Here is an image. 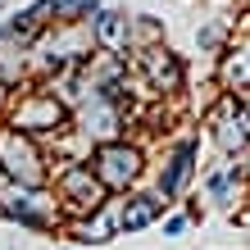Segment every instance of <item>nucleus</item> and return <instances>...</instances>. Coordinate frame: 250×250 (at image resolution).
<instances>
[{"instance_id":"obj_1","label":"nucleus","mask_w":250,"mask_h":250,"mask_svg":"<svg viewBox=\"0 0 250 250\" xmlns=\"http://www.w3.org/2000/svg\"><path fill=\"white\" fill-rule=\"evenodd\" d=\"M96 55L91 23H55L32 37V68L41 78H64Z\"/></svg>"},{"instance_id":"obj_2","label":"nucleus","mask_w":250,"mask_h":250,"mask_svg":"<svg viewBox=\"0 0 250 250\" xmlns=\"http://www.w3.org/2000/svg\"><path fill=\"white\" fill-rule=\"evenodd\" d=\"M9 127H19L27 132V137H60L64 123H68V105L60 96H55V86H32V91H23V96H14L9 100Z\"/></svg>"},{"instance_id":"obj_3","label":"nucleus","mask_w":250,"mask_h":250,"mask_svg":"<svg viewBox=\"0 0 250 250\" xmlns=\"http://www.w3.org/2000/svg\"><path fill=\"white\" fill-rule=\"evenodd\" d=\"M46 173H50V159L37 137H27L9 123L0 127V178H9L19 187H46Z\"/></svg>"},{"instance_id":"obj_4","label":"nucleus","mask_w":250,"mask_h":250,"mask_svg":"<svg viewBox=\"0 0 250 250\" xmlns=\"http://www.w3.org/2000/svg\"><path fill=\"white\" fill-rule=\"evenodd\" d=\"M55 200L68 218H82V214H96L100 205H109V191L100 187L96 168L82 164V159H64L55 168Z\"/></svg>"},{"instance_id":"obj_5","label":"nucleus","mask_w":250,"mask_h":250,"mask_svg":"<svg viewBox=\"0 0 250 250\" xmlns=\"http://www.w3.org/2000/svg\"><path fill=\"white\" fill-rule=\"evenodd\" d=\"M0 214L14 218V223H23V228L55 232L64 209H60V200H55L46 187H19V182L0 178Z\"/></svg>"},{"instance_id":"obj_6","label":"nucleus","mask_w":250,"mask_h":250,"mask_svg":"<svg viewBox=\"0 0 250 250\" xmlns=\"http://www.w3.org/2000/svg\"><path fill=\"white\" fill-rule=\"evenodd\" d=\"M91 168H96V178H100V187L105 191H132L141 182V173H146V150L137 141H127V137H119V141H100L96 150H91Z\"/></svg>"},{"instance_id":"obj_7","label":"nucleus","mask_w":250,"mask_h":250,"mask_svg":"<svg viewBox=\"0 0 250 250\" xmlns=\"http://www.w3.org/2000/svg\"><path fill=\"white\" fill-rule=\"evenodd\" d=\"M68 119L78 123V132H82L91 146L119 141V137H123V86H114V91H91L86 100L73 105Z\"/></svg>"},{"instance_id":"obj_8","label":"nucleus","mask_w":250,"mask_h":250,"mask_svg":"<svg viewBox=\"0 0 250 250\" xmlns=\"http://www.w3.org/2000/svg\"><path fill=\"white\" fill-rule=\"evenodd\" d=\"M205 123H209V141L218 146V155H228V159L250 155V119H246V109H241V96L223 91Z\"/></svg>"},{"instance_id":"obj_9","label":"nucleus","mask_w":250,"mask_h":250,"mask_svg":"<svg viewBox=\"0 0 250 250\" xmlns=\"http://www.w3.org/2000/svg\"><path fill=\"white\" fill-rule=\"evenodd\" d=\"M32 73V32H23L19 23L0 27V82L19 86Z\"/></svg>"},{"instance_id":"obj_10","label":"nucleus","mask_w":250,"mask_h":250,"mask_svg":"<svg viewBox=\"0 0 250 250\" xmlns=\"http://www.w3.org/2000/svg\"><path fill=\"white\" fill-rule=\"evenodd\" d=\"M196 159H200V146L196 141H178V146H173V150L164 155V168H159V196H164V200H178L182 196V191L191 187V178H196Z\"/></svg>"},{"instance_id":"obj_11","label":"nucleus","mask_w":250,"mask_h":250,"mask_svg":"<svg viewBox=\"0 0 250 250\" xmlns=\"http://www.w3.org/2000/svg\"><path fill=\"white\" fill-rule=\"evenodd\" d=\"M137 73L150 82V91H164V96L182 86V60L168 46H146V50H137Z\"/></svg>"},{"instance_id":"obj_12","label":"nucleus","mask_w":250,"mask_h":250,"mask_svg":"<svg viewBox=\"0 0 250 250\" xmlns=\"http://www.w3.org/2000/svg\"><path fill=\"white\" fill-rule=\"evenodd\" d=\"M164 196L159 191H137V196H127L123 191V200L119 205H109V214H114V228L119 232H141V228H150L159 214H164Z\"/></svg>"},{"instance_id":"obj_13","label":"nucleus","mask_w":250,"mask_h":250,"mask_svg":"<svg viewBox=\"0 0 250 250\" xmlns=\"http://www.w3.org/2000/svg\"><path fill=\"white\" fill-rule=\"evenodd\" d=\"M91 37H96V50L123 55V50H132V19H127V14H119V9H96Z\"/></svg>"},{"instance_id":"obj_14","label":"nucleus","mask_w":250,"mask_h":250,"mask_svg":"<svg viewBox=\"0 0 250 250\" xmlns=\"http://www.w3.org/2000/svg\"><path fill=\"white\" fill-rule=\"evenodd\" d=\"M218 82H223V91H232V96L250 91V32L237 37L223 50V60H218Z\"/></svg>"},{"instance_id":"obj_15","label":"nucleus","mask_w":250,"mask_h":250,"mask_svg":"<svg viewBox=\"0 0 250 250\" xmlns=\"http://www.w3.org/2000/svg\"><path fill=\"white\" fill-rule=\"evenodd\" d=\"M205 187H209V196L223 205V209H232V205L241 200V187H246V164H237V159H218V164L205 173Z\"/></svg>"},{"instance_id":"obj_16","label":"nucleus","mask_w":250,"mask_h":250,"mask_svg":"<svg viewBox=\"0 0 250 250\" xmlns=\"http://www.w3.org/2000/svg\"><path fill=\"white\" fill-rule=\"evenodd\" d=\"M68 232L78 237L82 246H100V241H114L119 237V228H114V214H109V205H100L96 214H82V218H73Z\"/></svg>"},{"instance_id":"obj_17","label":"nucleus","mask_w":250,"mask_h":250,"mask_svg":"<svg viewBox=\"0 0 250 250\" xmlns=\"http://www.w3.org/2000/svg\"><path fill=\"white\" fill-rule=\"evenodd\" d=\"M100 0H50V23H91Z\"/></svg>"},{"instance_id":"obj_18","label":"nucleus","mask_w":250,"mask_h":250,"mask_svg":"<svg viewBox=\"0 0 250 250\" xmlns=\"http://www.w3.org/2000/svg\"><path fill=\"white\" fill-rule=\"evenodd\" d=\"M182 228H187V214H173V218H168V223H164V232H168V237H178V232H182Z\"/></svg>"},{"instance_id":"obj_19","label":"nucleus","mask_w":250,"mask_h":250,"mask_svg":"<svg viewBox=\"0 0 250 250\" xmlns=\"http://www.w3.org/2000/svg\"><path fill=\"white\" fill-rule=\"evenodd\" d=\"M9 100H14V91H9V86H5V82H0V114H5V109H9Z\"/></svg>"},{"instance_id":"obj_20","label":"nucleus","mask_w":250,"mask_h":250,"mask_svg":"<svg viewBox=\"0 0 250 250\" xmlns=\"http://www.w3.org/2000/svg\"><path fill=\"white\" fill-rule=\"evenodd\" d=\"M241 109H246V119H250V91H241Z\"/></svg>"}]
</instances>
